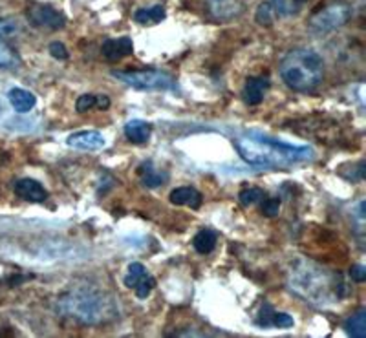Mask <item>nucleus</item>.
I'll return each instance as SVG.
<instances>
[{
    "label": "nucleus",
    "mask_w": 366,
    "mask_h": 338,
    "mask_svg": "<svg viewBox=\"0 0 366 338\" xmlns=\"http://www.w3.org/2000/svg\"><path fill=\"white\" fill-rule=\"evenodd\" d=\"M266 197V192L258 186H249V189H244V191L238 194V202H240L242 207H253L257 205Z\"/></svg>",
    "instance_id": "4be33fe9"
},
{
    "label": "nucleus",
    "mask_w": 366,
    "mask_h": 338,
    "mask_svg": "<svg viewBox=\"0 0 366 338\" xmlns=\"http://www.w3.org/2000/svg\"><path fill=\"white\" fill-rule=\"evenodd\" d=\"M288 284L295 295L315 306L335 304L345 295V284L339 274L330 273L308 260H301L291 267Z\"/></svg>",
    "instance_id": "f03ea898"
},
{
    "label": "nucleus",
    "mask_w": 366,
    "mask_h": 338,
    "mask_svg": "<svg viewBox=\"0 0 366 338\" xmlns=\"http://www.w3.org/2000/svg\"><path fill=\"white\" fill-rule=\"evenodd\" d=\"M112 77L125 82L126 86L143 90V92H167L174 90V77L161 70H132V71H112Z\"/></svg>",
    "instance_id": "39448f33"
},
{
    "label": "nucleus",
    "mask_w": 366,
    "mask_h": 338,
    "mask_svg": "<svg viewBox=\"0 0 366 338\" xmlns=\"http://www.w3.org/2000/svg\"><path fill=\"white\" fill-rule=\"evenodd\" d=\"M154 287H156V278L150 276V274H147V276L141 280V284L137 285L134 291H136V296L139 300H147V296H150Z\"/></svg>",
    "instance_id": "b1692460"
},
{
    "label": "nucleus",
    "mask_w": 366,
    "mask_h": 338,
    "mask_svg": "<svg viewBox=\"0 0 366 338\" xmlns=\"http://www.w3.org/2000/svg\"><path fill=\"white\" fill-rule=\"evenodd\" d=\"M295 326V320L288 315V313H277L273 311V317H271V328H293Z\"/></svg>",
    "instance_id": "cd10ccee"
},
{
    "label": "nucleus",
    "mask_w": 366,
    "mask_h": 338,
    "mask_svg": "<svg viewBox=\"0 0 366 338\" xmlns=\"http://www.w3.org/2000/svg\"><path fill=\"white\" fill-rule=\"evenodd\" d=\"M59 311L66 317H71L82 324H99L115 315L112 298H106L104 293L95 289H71L59 298Z\"/></svg>",
    "instance_id": "20e7f679"
},
{
    "label": "nucleus",
    "mask_w": 366,
    "mask_h": 338,
    "mask_svg": "<svg viewBox=\"0 0 366 338\" xmlns=\"http://www.w3.org/2000/svg\"><path fill=\"white\" fill-rule=\"evenodd\" d=\"M167 16V11L161 4H156L152 8H141L134 13V21L141 26H152V24H159Z\"/></svg>",
    "instance_id": "6ab92c4d"
},
{
    "label": "nucleus",
    "mask_w": 366,
    "mask_h": 338,
    "mask_svg": "<svg viewBox=\"0 0 366 338\" xmlns=\"http://www.w3.org/2000/svg\"><path fill=\"white\" fill-rule=\"evenodd\" d=\"M170 203L178 205V207H191V208H200L203 203L202 192L196 191L194 186H178L174 191L170 192Z\"/></svg>",
    "instance_id": "4468645a"
},
{
    "label": "nucleus",
    "mask_w": 366,
    "mask_h": 338,
    "mask_svg": "<svg viewBox=\"0 0 366 338\" xmlns=\"http://www.w3.org/2000/svg\"><path fill=\"white\" fill-rule=\"evenodd\" d=\"M345 331L348 337L365 338L366 337V309H359L350 318H346Z\"/></svg>",
    "instance_id": "aec40b11"
},
{
    "label": "nucleus",
    "mask_w": 366,
    "mask_h": 338,
    "mask_svg": "<svg viewBox=\"0 0 366 338\" xmlns=\"http://www.w3.org/2000/svg\"><path fill=\"white\" fill-rule=\"evenodd\" d=\"M125 132V137L134 145H145L150 139V134H152V125L147 123V121L141 119H132L128 121L123 128Z\"/></svg>",
    "instance_id": "dca6fc26"
},
{
    "label": "nucleus",
    "mask_w": 366,
    "mask_h": 338,
    "mask_svg": "<svg viewBox=\"0 0 366 338\" xmlns=\"http://www.w3.org/2000/svg\"><path fill=\"white\" fill-rule=\"evenodd\" d=\"M48 51H49V55H52V57H54V59H57V60L68 59V49H66V46L62 43H57V40H55V43H52L48 46Z\"/></svg>",
    "instance_id": "c756f323"
},
{
    "label": "nucleus",
    "mask_w": 366,
    "mask_h": 338,
    "mask_svg": "<svg viewBox=\"0 0 366 338\" xmlns=\"http://www.w3.org/2000/svg\"><path fill=\"white\" fill-rule=\"evenodd\" d=\"M98 108H101V110H106V108H110V99H108V95H98Z\"/></svg>",
    "instance_id": "2f4dec72"
},
{
    "label": "nucleus",
    "mask_w": 366,
    "mask_h": 338,
    "mask_svg": "<svg viewBox=\"0 0 366 338\" xmlns=\"http://www.w3.org/2000/svg\"><path fill=\"white\" fill-rule=\"evenodd\" d=\"M297 2H306V0H297Z\"/></svg>",
    "instance_id": "473e14b6"
},
{
    "label": "nucleus",
    "mask_w": 366,
    "mask_h": 338,
    "mask_svg": "<svg viewBox=\"0 0 366 338\" xmlns=\"http://www.w3.org/2000/svg\"><path fill=\"white\" fill-rule=\"evenodd\" d=\"M269 75H258V77H249L244 84L242 90V97L244 103L249 106H258L266 97V92L269 90Z\"/></svg>",
    "instance_id": "9d476101"
},
{
    "label": "nucleus",
    "mask_w": 366,
    "mask_h": 338,
    "mask_svg": "<svg viewBox=\"0 0 366 338\" xmlns=\"http://www.w3.org/2000/svg\"><path fill=\"white\" fill-rule=\"evenodd\" d=\"M19 29H21V26L13 19H0V40L13 37L15 33H19Z\"/></svg>",
    "instance_id": "a878e982"
},
{
    "label": "nucleus",
    "mask_w": 366,
    "mask_h": 338,
    "mask_svg": "<svg viewBox=\"0 0 366 338\" xmlns=\"http://www.w3.org/2000/svg\"><path fill=\"white\" fill-rule=\"evenodd\" d=\"M350 276L354 282L363 284V282L366 280V267L365 265H359V263H357V265H354V267L350 269Z\"/></svg>",
    "instance_id": "7c9ffc66"
},
{
    "label": "nucleus",
    "mask_w": 366,
    "mask_h": 338,
    "mask_svg": "<svg viewBox=\"0 0 366 338\" xmlns=\"http://www.w3.org/2000/svg\"><path fill=\"white\" fill-rule=\"evenodd\" d=\"M238 156L247 165L269 170H288L295 165L306 163L313 159L310 147H299L279 141L258 130L244 132L233 139Z\"/></svg>",
    "instance_id": "f257e3e1"
},
{
    "label": "nucleus",
    "mask_w": 366,
    "mask_h": 338,
    "mask_svg": "<svg viewBox=\"0 0 366 338\" xmlns=\"http://www.w3.org/2000/svg\"><path fill=\"white\" fill-rule=\"evenodd\" d=\"M95 106H98V95H93V93H82L81 97L76 101V110L79 114H84Z\"/></svg>",
    "instance_id": "393cba45"
},
{
    "label": "nucleus",
    "mask_w": 366,
    "mask_h": 338,
    "mask_svg": "<svg viewBox=\"0 0 366 338\" xmlns=\"http://www.w3.org/2000/svg\"><path fill=\"white\" fill-rule=\"evenodd\" d=\"M13 191L16 196L26 200V202L44 203L48 200V191L37 180H32V178H22V180L15 181Z\"/></svg>",
    "instance_id": "f8f14e48"
},
{
    "label": "nucleus",
    "mask_w": 366,
    "mask_h": 338,
    "mask_svg": "<svg viewBox=\"0 0 366 338\" xmlns=\"http://www.w3.org/2000/svg\"><path fill=\"white\" fill-rule=\"evenodd\" d=\"M352 19V8L346 2H332L323 10L315 11L308 22V27L313 35H326L330 32L339 29Z\"/></svg>",
    "instance_id": "423d86ee"
},
{
    "label": "nucleus",
    "mask_w": 366,
    "mask_h": 338,
    "mask_svg": "<svg viewBox=\"0 0 366 338\" xmlns=\"http://www.w3.org/2000/svg\"><path fill=\"white\" fill-rule=\"evenodd\" d=\"M101 53L110 62H117V60L125 59L128 55L134 53V44L130 37H119V38H106L101 46Z\"/></svg>",
    "instance_id": "ddd939ff"
},
{
    "label": "nucleus",
    "mask_w": 366,
    "mask_h": 338,
    "mask_svg": "<svg viewBox=\"0 0 366 338\" xmlns=\"http://www.w3.org/2000/svg\"><path fill=\"white\" fill-rule=\"evenodd\" d=\"M273 311H275L273 306L268 304V302H264L262 311H260V315H258L257 318V324L260 328H271V317H273Z\"/></svg>",
    "instance_id": "c85d7f7f"
},
{
    "label": "nucleus",
    "mask_w": 366,
    "mask_h": 338,
    "mask_svg": "<svg viewBox=\"0 0 366 338\" xmlns=\"http://www.w3.org/2000/svg\"><path fill=\"white\" fill-rule=\"evenodd\" d=\"M260 210H262L264 216H268V218H275L280 210V200L277 197H264L262 205H260Z\"/></svg>",
    "instance_id": "bb28decb"
},
{
    "label": "nucleus",
    "mask_w": 366,
    "mask_h": 338,
    "mask_svg": "<svg viewBox=\"0 0 366 338\" xmlns=\"http://www.w3.org/2000/svg\"><path fill=\"white\" fill-rule=\"evenodd\" d=\"M8 99L16 114H30L37 104V97L24 88H11L8 92Z\"/></svg>",
    "instance_id": "2eb2a0df"
},
{
    "label": "nucleus",
    "mask_w": 366,
    "mask_h": 338,
    "mask_svg": "<svg viewBox=\"0 0 366 338\" xmlns=\"http://www.w3.org/2000/svg\"><path fill=\"white\" fill-rule=\"evenodd\" d=\"M299 4L297 0H264L257 8L255 21L260 26H273L280 19L299 13Z\"/></svg>",
    "instance_id": "0eeeda50"
},
{
    "label": "nucleus",
    "mask_w": 366,
    "mask_h": 338,
    "mask_svg": "<svg viewBox=\"0 0 366 338\" xmlns=\"http://www.w3.org/2000/svg\"><path fill=\"white\" fill-rule=\"evenodd\" d=\"M207 16L214 22H231L246 11V0H205Z\"/></svg>",
    "instance_id": "1a4fd4ad"
},
{
    "label": "nucleus",
    "mask_w": 366,
    "mask_h": 338,
    "mask_svg": "<svg viewBox=\"0 0 366 338\" xmlns=\"http://www.w3.org/2000/svg\"><path fill=\"white\" fill-rule=\"evenodd\" d=\"M216 241H218V234L213 229H202L196 232V236L192 238V247L198 254H211L216 249Z\"/></svg>",
    "instance_id": "a211bd4d"
},
{
    "label": "nucleus",
    "mask_w": 366,
    "mask_h": 338,
    "mask_svg": "<svg viewBox=\"0 0 366 338\" xmlns=\"http://www.w3.org/2000/svg\"><path fill=\"white\" fill-rule=\"evenodd\" d=\"M66 145L71 148H77V150H101V148L106 145L104 141V136L98 130H81L71 134L68 139H66Z\"/></svg>",
    "instance_id": "9b49d317"
},
{
    "label": "nucleus",
    "mask_w": 366,
    "mask_h": 338,
    "mask_svg": "<svg viewBox=\"0 0 366 338\" xmlns=\"http://www.w3.org/2000/svg\"><path fill=\"white\" fill-rule=\"evenodd\" d=\"M137 172H139L141 183L145 186H148V189H158V186L165 185V181L169 180V174L156 169L152 161L139 165V170H137Z\"/></svg>",
    "instance_id": "f3484780"
},
{
    "label": "nucleus",
    "mask_w": 366,
    "mask_h": 338,
    "mask_svg": "<svg viewBox=\"0 0 366 338\" xmlns=\"http://www.w3.org/2000/svg\"><path fill=\"white\" fill-rule=\"evenodd\" d=\"M26 15L32 26L41 27V29L57 32L66 26V16L48 4H32L27 8Z\"/></svg>",
    "instance_id": "6e6552de"
},
{
    "label": "nucleus",
    "mask_w": 366,
    "mask_h": 338,
    "mask_svg": "<svg viewBox=\"0 0 366 338\" xmlns=\"http://www.w3.org/2000/svg\"><path fill=\"white\" fill-rule=\"evenodd\" d=\"M147 267L139 262H134L128 265V271H126V276L123 278V284L128 287V289H136L137 285L141 284V280L147 276Z\"/></svg>",
    "instance_id": "412c9836"
},
{
    "label": "nucleus",
    "mask_w": 366,
    "mask_h": 338,
    "mask_svg": "<svg viewBox=\"0 0 366 338\" xmlns=\"http://www.w3.org/2000/svg\"><path fill=\"white\" fill-rule=\"evenodd\" d=\"M280 79L295 92H313L324 79L323 57L312 48H295L280 60Z\"/></svg>",
    "instance_id": "7ed1b4c3"
},
{
    "label": "nucleus",
    "mask_w": 366,
    "mask_h": 338,
    "mask_svg": "<svg viewBox=\"0 0 366 338\" xmlns=\"http://www.w3.org/2000/svg\"><path fill=\"white\" fill-rule=\"evenodd\" d=\"M16 64V53L10 44L0 40V68H11Z\"/></svg>",
    "instance_id": "5701e85b"
}]
</instances>
